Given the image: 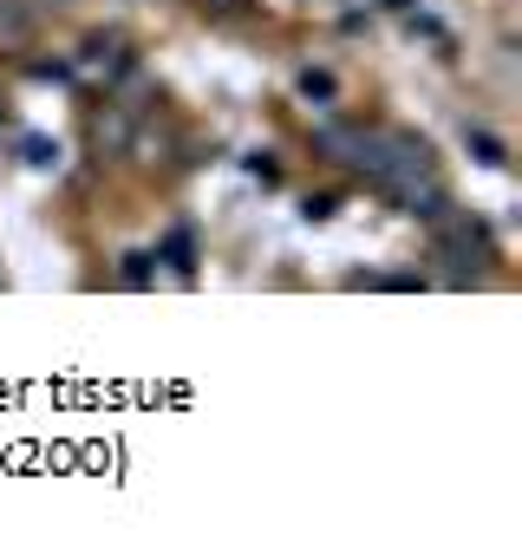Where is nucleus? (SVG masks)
I'll use <instances>...</instances> for the list:
<instances>
[{
	"instance_id": "obj_2",
	"label": "nucleus",
	"mask_w": 522,
	"mask_h": 555,
	"mask_svg": "<svg viewBox=\"0 0 522 555\" xmlns=\"http://www.w3.org/2000/svg\"><path fill=\"white\" fill-rule=\"evenodd\" d=\"M27 34H34V0H0V53L27 47Z\"/></svg>"
},
{
	"instance_id": "obj_1",
	"label": "nucleus",
	"mask_w": 522,
	"mask_h": 555,
	"mask_svg": "<svg viewBox=\"0 0 522 555\" xmlns=\"http://www.w3.org/2000/svg\"><path fill=\"white\" fill-rule=\"evenodd\" d=\"M321 151L327 157H347L360 177H373L405 209H425L431 216L444 203V183H438L431 151L418 138H405V131H321Z\"/></svg>"
},
{
	"instance_id": "obj_3",
	"label": "nucleus",
	"mask_w": 522,
	"mask_h": 555,
	"mask_svg": "<svg viewBox=\"0 0 522 555\" xmlns=\"http://www.w3.org/2000/svg\"><path fill=\"white\" fill-rule=\"evenodd\" d=\"M301 92H308V99H334V79H327V73H308Z\"/></svg>"
},
{
	"instance_id": "obj_4",
	"label": "nucleus",
	"mask_w": 522,
	"mask_h": 555,
	"mask_svg": "<svg viewBox=\"0 0 522 555\" xmlns=\"http://www.w3.org/2000/svg\"><path fill=\"white\" fill-rule=\"evenodd\" d=\"M196 8H209V14H235L242 0H196Z\"/></svg>"
}]
</instances>
